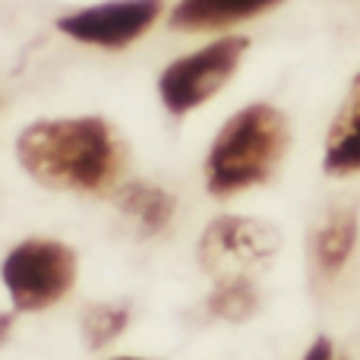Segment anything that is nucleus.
Instances as JSON below:
<instances>
[{
  "label": "nucleus",
  "mask_w": 360,
  "mask_h": 360,
  "mask_svg": "<svg viewBox=\"0 0 360 360\" xmlns=\"http://www.w3.org/2000/svg\"><path fill=\"white\" fill-rule=\"evenodd\" d=\"M10 329H13V313H0V345L6 342Z\"/></svg>",
  "instance_id": "4468645a"
},
{
  "label": "nucleus",
  "mask_w": 360,
  "mask_h": 360,
  "mask_svg": "<svg viewBox=\"0 0 360 360\" xmlns=\"http://www.w3.org/2000/svg\"><path fill=\"white\" fill-rule=\"evenodd\" d=\"M165 0H105L82 6L57 19V29L67 38L89 48L120 51L146 35L162 16Z\"/></svg>",
  "instance_id": "423d86ee"
},
{
  "label": "nucleus",
  "mask_w": 360,
  "mask_h": 360,
  "mask_svg": "<svg viewBox=\"0 0 360 360\" xmlns=\"http://www.w3.org/2000/svg\"><path fill=\"white\" fill-rule=\"evenodd\" d=\"M76 253L60 240L32 237L6 253L0 266V278L10 294L13 310L41 313L60 304L76 281Z\"/></svg>",
  "instance_id": "7ed1b4c3"
},
{
  "label": "nucleus",
  "mask_w": 360,
  "mask_h": 360,
  "mask_svg": "<svg viewBox=\"0 0 360 360\" xmlns=\"http://www.w3.org/2000/svg\"><path fill=\"white\" fill-rule=\"evenodd\" d=\"M120 212L143 234H162L177 212V199L158 184L133 180V184H127L120 190Z\"/></svg>",
  "instance_id": "9d476101"
},
{
  "label": "nucleus",
  "mask_w": 360,
  "mask_h": 360,
  "mask_svg": "<svg viewBox=\"0 0 360 360\" xmlns=\"http://www.w3.org/2000/svg\"><path fill=\"white\" fill-rule=\"evenodd\" d=\"M304 360H335V348H332L329 338H316V342L307 348Z\"/></svg>",
  "instance_id": "ddd939ff"
},
{
  "label": "nucleus",
  "mask_w": 360,
  "mask_h": 360,
  "mask_svg": "<svg viewBox=\"0 0 360 360\" xmlns=\"http://www.w3.org/2000/svg\"><path fill=\"white\" fill-rule=\"evenodd\" d=\"M127 326H130V307L127 304H95L82 313V335L92 351H101L111 342H117Z\"/></svg>",
  "instance_id": "f8f14e48"
},
{
  "label": "nucleus",
  "mask_w": 360,
  "mask_h": 360,
  "mask_svg": "<svg viewBox=\"0 0 360 360\" xmlns=\"http://www.w3.org/2000/svg\"><path fill=\"white\" fill-rule=\"evenodd\" d=\"M338 360H348V357H338Z\"/></svg>",
  "instance_id": "dca6fc26"
},
{
  "label": "nucleus",
  "mask_w": 360,
  "mask_h": 360,
  "mask_svg": "<svg viewBox=\"0 0 360 360\" xmlns=\"http://www.w3.org/2000/svg\"><path fill=\"white\" fill-rule=\"evenodd\" d=\"M16 158L48 190L108 193L124 174L127 149L101 117H54L19 133Z\"/></svg>",
  "instance_id": "f257e3e1"
},
{
  "label": "nucleus",
  "mask_w": 360,
  "mask_h": 360,
  "mask_svg": "<svg viewBox=\"0 0 360 360\" xmlns=\"http://www.w3.org/2000/svg\"><path fill=\"white\" fill-rule=\"evenodd\" d=\"M278 231L269 221L247 215H218L199 237V262L215 281L253 278L278 253Z\"/></svg>",
  "instance_id": "39448f33"
},
{
  "label": "nucleus",
  "mask_w": 360,
  "mask_h": 360,
  "mask_svg": "<svg viewBox=\"0 0 360 360\" xmlns=\"http://www.w3.org/2000/svg\"><path fill=\"white\" fill-rule=\"evenodd\" d=\"M209 313L224 323H243L259 310V291H256L253 278H221L215 281L209 300H205Z\"/></svg>",
  "instance_id": "9b49d317"
},
{
  "label": "nucleus",
  "mask_w": 360,
  "mask_h": 360,
  "mask_svg": "<svg viewBox=\"0 0 360 360\" xmlns=\"http://www.w3.org/2000/svg\"><path fill=\"white\" fill-rule=\"evenodd\" d=\"M357 234H360V221L351 205L332 209L326 215V221L313 234V262H316L323 278H335L348 266L351 253L357 247Z\"/></svg>",
  "instance_id": "1a4fd4ad"
},
{
  "label": "nucleus",
  "mask_w": 360,
  "mask_h": 360,
  "mask_svg": "<svg viewBox=\"0 0 360 360\" xmlns=\"http://www.w3.org/2000/svg\"><path fill=\"white\" fill-rule=\"evenodd\" d=\"M291 130L275 105L253 101L221 124L205 155V190L212 196H237L266 184L281 165Z\"/></svg>",
  "instance_id": "f03ea898"
},
{
  "label": "nucleus",
  "mask_w": 360,
  "mask_h": 360,
  "mask_svg": "<svg viewBox=\"0 0 360 360\" xmlns=\"http://www.w3.org/2000/svg\"><path fill=\"white\" fill-rule=\"evenodd\" d=\"M323 171L329 177L360 174V73L351 79L348 95L326 133Z\"/></svg>",
  "instance_id": "0eeeda50"
},
{
  "label": "nucleus",
  "mask_w": 360,
  "mask_h": 360,
  "mask_svg": "<svg viewBox=\"0 0 360 360\" xmlns=\"http://www.w3.org/2000/svg\"><path fill=\"white\" fill-rule=\"evenodd\" d=\"M247 51H250L247 35H224L171 60L158 76L162 105L174 117H184V114L202 108L205 101H212L234 79Z\"/></svg>",
  "instance_id": "20e7f679"
},
{
  "label": "nucleus",
  "mask_w": 360,
  "mask_h": 360,
  "mask_svg": "<svg viewBox=\"0 0 360 360\" xmlns=\"http://www.w3.org/2000/svg\"><path fill=\"white\" fill-rule=\"evenodd\" d=\"M281 0H177L171 25L180 32H218L275 10Z\"/></svg>",
  "instance_id": "6e6552de"
},
{
  "label": "nucleus",
  "mask_w": 360,
  "mask_h": 360,
  "mask_svg": "<svg viewBox=\"0 0 360 360\" xmlns=\"http://www.w3.org/2000/svg\"><path fill=\"white\" fill-rule=\"evenodd\" d=\"M114 360H143V357H114Z\"/></svg>",
  "instance_id": "2eb2a0df"
}]
</instances>
